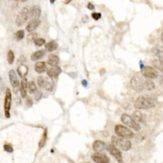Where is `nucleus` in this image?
<instances>
[{
  "label": "nucleus",
  "instance_id": "14",
  "mask_svg": "<svg viewBox=\"0 0 163 163\" xmlns=\"http://www.w3.org/2000/svg\"><path fill=\"white\" fill-rule=\"evenodd\" d=\"M62 72V69L60 67L55 66L50 67L47 69V75L50 78H57Z\"/></svg>",
  "mask_w": 163,
  "mask_h": 163
},
{
  "label": "nucleus",
  "instance_id": "36",
  "mask_svg": "<svg viewBox=\"0 0 163 163\" xmlns=\"http://www.w3.org/2000/svg\"><path fill=\"white\" fill-rule=\"evenodd\" d=\"M91 16L95 21H97V20H98V19H100L101 18V16H102V15H101L100 13L94 12V13L92 14Z\"/></svg>",
  "mask_w": 163,
  "mask_h": 163
},
{
  "label": "nucleus",
  "instance_id": "40",
  "mask_svg": "<svg viewBox=\"0 0 163 163\" xmlns=\"http://www.w3.org/2000/svg\"><path fill=\"white\" fill-rule=\"evenodd\" d=\"M82 84L84 86V87H86L87 86H88V81L86 80H84L82 81Z\"/></svg>",
  "mask_w": 163,
  "mask_h": 163
},
{
  "label": "nucleus",
  "instance_id": "44",
  "mask_svg": "<svg viewBox=\"0 0 163 163\" xmlns=\"http://www.w3.org/2000/svg\"><path fill=\"white\" fill-rule=\"evenodd\" d=\"M161 41L163 43V32L162 33V34H161Z\"/></svg>",
  "mask_w": 163,
  "mask_h": 163
},
{
  "label": "nucleus",
  "instance_id": "3",
  "mask_svg": "<svg viewBox=\"0 0 163 163\" xmlns=\"http://www.w3.org/2000/svg\"><path fill=\"white\" fill-rule=\"evenodd\" d=\"M114 130L117 136L122 138L130 139L134 136L132 131L122 125H116L115 126Z\"/></svg>",
  "mask_w": 163,
  "mask_h": 163
},
{
  "label": "nucleus",
  "instance_id": "43",
  "mask_svg": "<svg viewBox=\"0 0 163 163\" xmlns=\"http://www.w3.org/2000/svg\"><path fill=\"white\" fill-rule=\"evenodd\" d=\"M56 1V0H50V3H51L52 4H53L54 3V2Z\"/></svg>",
  "mask_w": 163,
  "mask_h": 163
},
{
  "label": "nucleus",
  "instance_id": "29",
  "mask_svg": "<svg viewBox=\"0 0 163 163\" xmlns=\"http://www.w3.org/2000/svg\"><path fill=\"white\" fill-rule=\"evenodd\" d=\"M24 37V32L23 30H20L15 33V37L18 41H21Z\"/></svg>",
  "mask_w": 163,
  "mask_h": 163
},
{
  "label": "nucleus",
  "instance_id": "13",
  "mask_svg": "<svg viewBox=\"0 0 163 163\" xmlns=\"http://www.w3.org/2000/svg\"><path fill=\"white\" fill-rule=\"evenodd\" d=\"M41 15V9L40 7L37 5H34L30 8V18L31 19H39Z\"/></svg>",
  "mask_w": 163,
  "mask_h": 163
},
{
  "label": "nucleus",
  "instance_id": "41",
  "mask_svg": "<svg viewBox=\"0 0 163 163\" xmlns=\"http://www.w3.org/2000/svg\"><path fill=\"white\" fill-rule=\"evenodd\" d=\"M160 83L163 86V75H161V77H160Z\"/></svg>",
  "mask_w": 163,
  "mask_h": 163
},
{
  "label": "nucleus",
  "instance_id": "39",
  "mask_svg": "<svg viewBox=\"0 0 163 163\" xmlns=\"http://www.w3.org/2000/svg\"><path fill=\"white\" fill-rule=\"evenodd\" d=\"M88 8H89V10H94V6L91 3H89L88 5Z\"/></svg>",
  "mask_w": 163,
  "mask_h": 163
},
{
  "label": "nucleus",
  "instance_id": "4",
  "mask_svg": "<svg viewBox=\"0 0 163 163\" xmlns=\"http://www.w3.org/2000/svg\"><path fill=\"white\" fill-rule=\"evenodd\" d=\"M30 8L28 7H24L19 12L16 19V24L18 27L23 26L26 23L29 18H30Z\"/></svg>",
  "mask_w": 163,
  "mask_h": 163
},
{
  "label": "nucleus",
  "instance_id": "25",
  "mask_svg": "<svg viewBox=\"0 0 163 163\" xmlns=\"http://www.w3.org/2000/svg\"><path fill=\"white\" fill-rule=\"evenodd\" d=\"M151 64L154 68L159 70L163 73V60L159 59H155L151 62Z\"/></svg>",
  "mask_w": 163,
  "mask_h": 163
},
{
  "label": "nucleus",
  "instance_id": "15",
  "mask_svg": "<svg viewBox=\"0 0 163 163\" xmlns=\"http://www.w3.org/2000/svg\"><path fill=\"white\" fill-rule=\"evenodd\" d=\"M41 23V20L39 19H31L30 21L27 24L26 30L29 32H32L39 26Z\"/></svg>",
  "mask_w": 163,
  "mask_h": 163
},
{
  "label": "nucleus",
  "instance_id": "9",
  "mask_svg": "<svg viewBox=\"0 0 163 163\" xmlns=\"http://www.w3.org/2000/svg\"><path fill=\"white\" fill-rule=\"evenodd\" d=\"M107 150H108L111 155L113 156L116 161L119 163H123V157L122 155V152L119 150L118 148H117L115 146L112 144L109 145L107 147Z\"/></svg>",
  "mask_w": 163,
  "mask_h": 163
},
{
  "label": "nucleus",
  "instance_id": "22",
  "mask_svg": "<svg viewBox=\"0 0 163 163\" xmlns=\"http://www.w3.org/2000/svg\"><path fill=\"white\" fill-rule=\"evenodd\" d=\"M17 71H18V73L21 78H25L28 73H29V68H28L26 66L24 65V64H21L18 67Z\"/></svg>",
  "mask_w": 163,
  "mask_h": 163
},
{
  "label": "nucleus",
  "instance_id": "33",
  "mask_svg": "<svg viewBox=\"0 0 163 163\" xmlns=\"http://www.w3.org/2000/svg\"><path fill=\"white\" fill-rule=\"evenodd\" d=\"M46 132H45L44 135L43 136V137H42V139H41V141L40 142H39V147L40 148H43L44 145H45V143H46Z\"/></svg>",
  "mask_w": 163,
  "mask_h": 163
},
{
  "label": "nucleus",
  "instance_id": "28",
  "mask_svg": "<svg viewBox=\"0 0 163 163\" xmlns=\"http://www.w3.org/2000/svg\"><path fill=\"white\" fill-rule=\"evenodd\" d=\"M14 53L12 51V50H9L7 53V61L8 63L9 64H12L14 62Z\"/></svg>",
  "mask_w": 163,
  "mask_h": 163
},
{
  "label": "nucleus",
  "instance_id": "2",
  "mask_svg": "<svg viewBox=\"0 0 163 163\" xmlns=\"http://www.w3.org/2000/svg\"><path fill=\"white\" fill-rule=\"evenodd\" d=\"M111 142L112 144L117 148L121 149L123 151L129 150L132 147L131 142L128 139L122 138V137L112 136Z\"/></svg>",
  "mask_w": 163,
  "mask_h": 163
},
{
  "label": "nucleus",
  "instance_id": "45",
  "mask_svg": "<svg viewBox=\"0 0 163 163\" xmlns=\"http://www.w3.org/2000/svg\"><path fill=\"white\" fill-rule=\"evenodd\" d=\"M21 1H22V2H24V1H26L27 0H21Z\"/></svg>",
  "mask_w": 163,
  "mask_h": 163
},
{
  "label": "nucleus",
  "instance_id": "23",
  "mask_svg": "<svg viewBox=\"0 0 163 163\" xmlns=\"http://www.w3.org/2000/svg\"><path fill=\"white\" fill-rule=\"evenodd\" d=\"M58 48V44L54 41H51L45 44V50L48 52H52Z\"/></svg>",
  "mask_w": 163,
  "mask_h": 163
},
{
  "label": "nucleus",
  "instance_id": "42",
  "mask_svg": "<svg viewBox=\"0 0 163 163\" xmlns=\"http://www.w3.org/2000/svg\"><path fill=\"white\" fill-rule=\"evenodd\" d=\"M73 1V0H65V1H64V3L65 4H69L70 2H71Z\"/></svg>",
  "mask_w": 163,
  "mask_h": 163
},
{
  "label": "nucleus",
  "instance_id": "11",
  "mask_svg": "<svg viewBox=\"0 0 163 163\" xmlns=\"http://www.w3.org/2000/svg\"><path fill=\"white\" fill-rule=\"evenodd\" d=\"M92 159L96 163H109L110 160L109 157L101 153H95L91 156Z\"/></svg>",
  "mask_w": 163,
  "mask_h": 163
},
{
  "label": "nucleus",
  "instance_id": "6",
  "mask_svg": "<svg viewBox=\"0 0 163 163\" xmlns=\"http://www.w3.org/2000/svg\"><path fill=\"white\" fill-rule=\"evenodd\" d=\"M145 80L139 76H135L131 80V86L137 92H141L145 89Z\"/></svg>",
  "mask_w": 163,
  "mask_h": 163
},
{
  "label": "nucleus",
  "instance_id": "12",
  "mask_svg": "<svg viewBox=\"0 0 163 163\" xmlns=\"http://www.w3.org/2000/svg\"><path fill=\"white\" fill-rule=\"evenodd\" d=\"M107 145L105 144V143L100 140H96L93 143L92 145V148L93 150L96 153H101L107 149Z\"/></svg>",
  "mask_w": 163,
  "mask_h": 163
},
{
  "label": "nucleus",
  "instance_id": "20",
  "mask_svg": "<svg viewBox=\"0 0 163 163\" xmlns=\"http://www.w3.org/2000/svg\"><path fill=\"white\" fill-rule=\"evenodd\" d=\"M45 55H46V51H45L44 50H39V51L35 52L31 55V60L32 61L40 60L44 57Z\"/></svg>",
  "mask_w": 163,
  "mask_h": 163
},
{
  "label": "nucleus",
  "instance_id": "34",
  "mask_svg": "<svg viewBox=\"0 0 163 163\" xmlns=\"http://www.w3.org/2000/svg\"><path fill=\"white\" fill-rule=\"evenodd\" d=\"M4 150L5 151H7L8 153H12L14 151V148L12 147V145H10L9 144H5L3 146Z\"/></svg>",
  "mask_w": 163,
  "mask_h": 163
},
{
  "label": "nucleus",
  "instance_id": "35",
  "mask_svg": "<svg viewBox=\"0 0 163 163\" xmlns=\"http://www.w3.org/2000/svg\"><path fill=\"white\" fill-rule=\"evenodd\" d=\"M34 96H35V99L36 101H39L41 100V98H42V92L41 91H39V90H37L34 93Z\"/></svg>",
  "mask_w": 163,
  "mask_h": 163
},
{
  "label": "nucleus",
  "instance_id": "30",
  "mask_svg": "<svg viewBox=\"0 0 163 163\" xmlns=\"http://www.w3.org/2000/svg\"><path fill=\"white\" fill-rule=\"evenodd\" d=\"M37 39V34L36 33H30L27 36V40L29 42H34L35 39Z\"/></svg>",
  "mask_w": 163,
  "mask_h": 163
},
{
  "label": "nucleus",
  "instance_id": "5",
  "mask_svg": "<svg viewBox=\"0 0 163 163\" xmlns=\"http://www.w3.org/2000/svg\"><path fill=\"white\" fill-rule=\"evenodd\" d=\"M122 122H123V124L125 125L129 126V127L134 129L136 131H139L141 129V126L137 123V122L132 119L130 116L126 114H123L122 116Z\"/></svg>",
  "mask_w": 163,
  "mask_h": 163
},
{
  "label": "nucleus",
  "instance_id": "38",
  "mask_svg": "<svg viewBox=\"0 0 163 163\" xmlns=\"http://www.w3.org/2000/svg\"><path fill=\"white\" fill-rule=\"evenodd\" d=\"M26 105H28V107H32L33 105V101L32 100V98H28L27 100H26Z\"/></svg>",
  "mask_w": 163,
  "mask_h": 163
},
{
  "label": "nucleus",
  "instance_id": "21",
  "mask_svg": "<svg viewBox=\"0 0 163 163\" xmlns=\"http://www.w3.org/2000/svg\"><path fill=\"white\" fill-rule=\"evenodd\" d=\"M46 69V62L43 61L37 62L35 64V70L38 73H43Z\"/></svg>",
  "mask_w": 163,
  "mask_h": 163
},
{
  "label": "nucleus",
  "instance_id": "37",
  "mask_svg": "<svg viewBox=\"0 0 163 163\" xmlns=\"http://www.w3.org/2000/svg\"><path fill=\"white\" fill-rule=\"evenodd\" d=\"M24 62H26V58L24 57V55L20 56L18 60V64H20V65H21V64H23Z\"/></svg>",
  "mask_w": 163,
  "mask_h": 163
},
{
  "label": "nucleus",
  "instance_id": "10",
  "mask_svg": "<svg viewBox=\"0 0 163 163\" xmlns=\"http://www.w3.org/2000/svg\"><path fill=\"white\" fill-rule=\"evenodd\" d=\"M8 78H9L10 82L14 89H18L19 87V78L14 69H11L8 73Z\"/></svg>",
  "mask_w": 163,
  "mask_h": 163
},
{
  "label": "nucleus",
  "instance_id": "8",
  "mask_svg": "<svg viewBox=\"0 0 163 163\" xmlns=\"http://www.w3.org/2000/svg\"><path fill=\"white\" fill-rule=\"evenodd\" d=\"M141 73L143 77L149 79H153L158 77V71L151 66H145L141 69Z\"/></svg>",
  "mask_w": 163,
  "mask_h": 163
},
{
  "label": "nucleus",
  "instance_id": "7",
  "mask_svg": "<svg viewBox=\"0 0 163 163\" xmlns=\"http://www.w3.org/2000/svg\"><path fill=\"white\" fill-rule=\"evenodd\" d=\"M12 103V93H11L10 89H7L6 93H5V101H4V111L5 115L7 118L10 117V110Z\"/></svg>",
  "mask_w": 163,
  "mask_h": 163
},
{
  "label": "nucleus",
  "instance_id": "46",
  "mask_svg": "<svg viewBox=\"0 0 163 163\" xmlns=\"http://www.w3.org/2000/svg\"><path fill=\"white\" fill-rule=\"evenodd\" d=\"M87 163H90V162H87Z\"/></svg>",
  "mask_w": 163,
  "mask_h": 163
},
{
  "label": "nucleus",
  "instance_id": "16",
  "mask_svg": "<svg viewBox=\"0 0 163 163\" xmlns=\"http://www.w3.org/2000/svg\"><path fill=\"white\" fill-rule=\"evenodd\" d=\"M27 89H28V82L26 78H22L21 82L20 92L21 97L25 98L27 96Z\"/></svg>",
  "mask_w": 163,
  "mask_h": 163
},
{
  "label": "nucleus",
  "instance_id": "17",
  "mask_svg": "<svg viewBox=\"0 0 163 163\" xmlns=\"http://www.w3.org/2000/svg\"><path fill=\"white\" fill-rule=\"evenodd\" d=\"M131 117H132V119L137 123L145 122V117L144 116V114L141 113V112H140L139 111H134Z\"/></svg>",
  "mask_w": 163,
  "mask_h": 163
},
{
  "label": "nucleus",
  "instance_id": "24",
  "mask_svg": "<svg viewBox=\"0 0 163 163\" xmlns=\"http://www.w3.org/2000/svg\"><path fill=\"white\" fill-rule=\"evenodd\" d=\"M53 87H54V82H53L52 78L49 77L45 78V84L44 88L48 91H52V90L53 89Z\"/></svg>",
  "mask_w": 163,
  "mask_h": 163
},
{
  "label": "nucleus",
  "instance_id": "31",
  "mask_svg": "<svg viewBox=\"0 0 163 163\" xmlns=\"http://www.w3.org/2000/svg\"><path fill=\"white\" fill-rule=\"evenodd\" d=\"M33 43L35 44V46H42L46 43V41H45L44 39L43 38H37V39H35Z\"/></svg>",
  "mask_w": 163,
  "mask_h": 163
},
{
  "label": "nucleus",
  "instance_id": "26",
  "mask_svg": "<svg viewBox=\"0 0 163 163\" xmlns=\"http://www.w3.org/2000/svg\"><path fill=\"white\" fill-rule=\"evenodd\" d=\"M145 88L150 91V90H152L153 89L155 88V84L151 80V79L147 78L145 80Z\"/></svg>",
  "mask_w": 163,
  "mask_h": 163
},
{
  "label": "nucleus",
  "instance_id": "1",
  "mask_svg": "<svg viewBox=\"0 0 163 163\" xmlns=\"http://www.w3.org/2000/svg\"><path fill=\"white\" fill-rule=\"evenodd\" d=\"M157 104V99L150 95L138 97L135 101L134 107L137 109H148L154 107Z\"/></svg>",
  "mask_w": 163,
  "mask_h": 163
},
{
  "label": "nucleus",
  "instance_id": "27",
  "mask_svg": "<svg viewBox=\"0 0 163 163\" xmlns=\"http://www.w3.org/2000/svg\"><path fill=\"white\" fill-rule=\"evenodd\" d=\"M28 89H29V91L30 94H33L36 91H37V88L34 82L30 81L28 83Z\"/></svg>",
  "mask_w": 163,
  "mask_h": 163
},
{
  "label": "nucleus",
  "instance_id": "18",
  "mask_svg": "<svg viewBox=\"0 0 163 163\" xmlns=\"http://www.w3.org/2000/svg\"><path fill=\"white\" fill-rule=\"evenodd\" d=\"M151 53L161 59H163V46L161 45H157L151 48Z\"/></svg>",
  "mask_w": 163,
  "mask_h": 163
},
{
  "label": "nucleus",
  "instance_id": "32",
  "mask_svg": "<svg viewBox=\"0 0 163 163\" xmlns=\"http://www.w3.org/2000/svg\"><path fill=\"white\" fill-rule=\"evenodd\" d=\"M37 84L40 88H44L45 84V78L43 77H42V76H39L37 78Z\"/></svg>",
  "mask_w": 163,
  "mask_h": 163
},
{
  "label": "nucleus",
  "instance_id": "19",
  "mask_svg": "<svg viewBox=\"0 0 163 163\" xmlns=\"http://www.w3.org/2000/svg\"><path fill=\"white\" fill-rule=\"evenodd\" d=\"M47 62L50 66L52 67L58 66V64L59 63V58L56 55L51 54L49 55Z\"/></svg>",
  "mask_w": 163,
  "mask_h": 163
}]
</instances>
